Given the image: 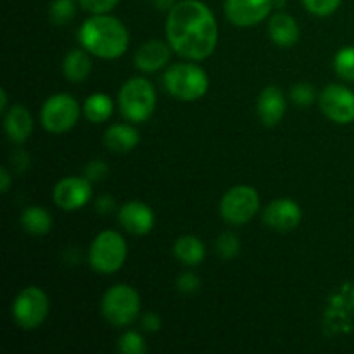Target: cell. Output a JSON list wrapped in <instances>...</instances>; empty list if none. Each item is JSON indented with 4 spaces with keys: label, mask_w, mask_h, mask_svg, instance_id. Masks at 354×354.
Wrapping results in <instances>:
<instances>
[{
    "label": "cell",
    "mask_w": 354,
    "mask_h": 354,
    "mask_svg": "<svg viewBox=\"0 0 354 354\" xmlns=\"http://www.w3.org/2000/svg\"><path fill=\"white\" fill-rule=\"evenodd\" d=\"M166 37L176 54L192 61H203L213 54L218 44L214 14L199 0H182L169 10Z\"/></svg>",
    "instance_id": "obj_1"
},
{
    "label": "cell",
    "mask_w": 354,
    "mask_h": 354,
    "mask_svg": "<svg viewBox=\"0 0 354 354\" xmlns=\"http://www.w3.org/2000/svg\"><path fill=\"white\" fill-rule=\"evenodd\" d=\"M78 40L85 50L100 59H116L127 52L128 30L118 17L93 14L78 31Z\"/></svg>",
    "instance_id": "obj_2"
},
{
    "label": "cell",
    "mask_w": 354,
    "mask_h": 354,
    "mask_svg": "<svg viewBox=\"0 0 354 354\" xmlns=\"http://www.w3.org/2000/svg\"><path fill=\"white\" fill-rule=\"evenodd\" d=\"M120 111L131 123H144L156 109V90L145 78H130L118 95Z\"/></svg>",
    "instance_id": "obj_3"
},
{
    "label": "cell",
    "mask_w": 354,
    "mask_h": 354,
    "mask_svg": "<svg viewBox=\"0 0 354 354\" xmlns=\"http://www.w3.org/2000/svg\"><path fill=\"white\" fill-rule=\"evenodd\" d=\"M165 86L173 97L180 100H197L209 88L207 75L196 64L178 62L166 69Z\"/></svg>",
    "instance_id": "obj_4"
},
{
    "label": "cell",
    "mask_w": 354,
    "mask_h": 354,
    "mask_svg": "<svg viewBox=\"0 0 354 354\" xmlns=\"http://www.w3.org/2000/svg\"><path fill=\"white\" fill-rule=\"evenodd\" d=\"M128 248L123 235L114 230H104L93 239L90 245L88 261L95 272L111 275L127 261Z\"/></svg>",
    "instance_id": "obj_5"
},
{
    "label": "cell",
    "mask_w": 354,
    "mask_h": 354,
    "mask_svg": "<svg viewBox=\"0 0 354 354\" xmlns=\"http://www.w3.org/2000/svg\"><path fill=\"white\" fill-rule=\"evenodd\" d=\"M140 313V296L137 290L124 283L107 289L102 297V315L114 327L133 324Z\"/></svg>",
    "instance_id": "obj_6"
},
{
    "label": "cell",
    "mask_w": 354,
    "mask_h": 354,
    "mask_svg": "<svg viewBox=\"0 0 354 354\" xmlns=\"http://www.w3.org/2000/svg\"><path fill=\"white\" fill-rule=\"evenodd\" d=\"M48 313L47 294L38 287L31 286L21 290L12 304L14 322L23 330H35L45 322Z\"/></svg>",
    "instance_id": "obj_7"
},
{
    "label": "cell",
    "mask_w": 354,
    "mask_h": 354,
    "mask_svg": "<svg viewBox=\"0 0 354 354\" xmlns=\"http://www.w3.org/2000/svg\"><path fill=\"white\" fill-rule=\"evenodd\" d=\"M259 209V196L252 187H232L223 196L220 204V213L223 220L230 225H244L256 216Z\"/></svg>",
    "instance_id": "obj_8"
},
{
    "label": "cell",
    "mask_w": 354,
    "mask_h": 354,
    "mask_svg": "<svg viewBox=\"0 0 354 354\" xmlns=\"http://www.w3.org/2000/svg\"><path fill=\"white\" fill-rule=\"evenodd\" d=\"M80 118V106L71 95L57 93L44 104L40 111L41 124L50 133H64L71 130Z\"/></svg>",
    "instance_id": "obj_9"
},
{
    "label": "cell",
    "mask_w": 354,
    "mask_h": 354,
    "mask_svg": "<svg viewBox=\"0 0 354 354\" xmlns=\"http://www.w3.org/2000/svg\"><path fill=\"white\" fill-rule=\"evenodd\" d=\"M318 100L325 116L334 123L349 124L354 121V93L346 86H325Z\"/></svg>",
    "instance_id": "obj_10"
},
{
    "label": "cell",
    "mask_w": 354,
    "mask_h": 354,
    "mask_svg": "<svg viewBox=\"0 0 354 354\" xmlns=\"http://www.w3.org/2000/svg\"><path fill=\"white\" fill-rule=\"evenodd\" d=\"M54 203L64 211H76L85 206L92 197V185L90 180L83 176H69L61 180L54 187Z\"/></svg>",
    "instance_id": "obj_11"
},
{
    "label": "cell",
    "mask_w": 354,
    "mask_h": 354,
    "mask_svg": "<svg viewBox=\"0 0 354 354\" xmlns=\"http://www.w3.org/2000/svg\"><path fill=\"white\" fill-rule=\"evenodd\" d=\"M272 10V0H225V14L235 26H256Z\"/></svg>",
    "instance_id": "obj_12"
},
{
    "label": "cell",
    "mask_w": 354,
    "mask_h": 354,
    "mask_svg": "<svg viewBox=\"0 0 354 354\" xmlns=\"http://www.w3.org/2000/svg\"><path fill=\"white\" fill-rule=\"evenodd\" d=\"M301 207L292 199H275L265 207L263 220L277 232H290L301 223Z\"/></svg>",
    "instance_id": "obj_13"
},
{
    "label": "cell",
    "mask_w": 354,
    "mask_h": 354,
    "mask_svg": "<svg viewBox=\"0 0 354 354\" xmlns=\"http://www.w3.org/2000/svg\"><path fill=\"white\" fill-rule=\"evenodd\" d=\"M120 225L133 235H147L154 227V213L147 204L130 201L120 209Z\"/></svg>",
    "instance_id": "obj_14"
},
{
    "label": "cell",
    "mask_w": 354,
    "mask_h": 354,
    "mask_svg": "<svg viewBox=\"0 0 354 354\" xmlns=\"http://www.w3.org/2000/svg\"><path fill=\"white\" fill-rule=\"evenodd\" d=\"M286 114V99L282 90L277 86H268L258 97V116L266 127H275L282 121Z\"/></svg>",
    "instance_id": "obj_15"
},
{
    "label": "cell",
    "mask_w": 354,
    "mask_h": 354,
    "mask_svg": "<svg viewBox=\"0 0 354 354\" xmlns=\"http://www.w3.org/2000/svg\"><path fill=\"white\" fill-rule=\"evenodd\" d=\"M3 127H6V133L10 142L14 144H23L33 130V118H31L30 111L21 104H14L3 118Z\"/></svg>",
    "instance_id": "obj_16"
},
{
    "label": "cell",
    "mask_w": 354,
    "mask_h": 354,
    "mask_svg": "<svg viewBox=\"0 0 354 354\" xmlns=\"http://www.w3.org/2000/svg\"><path fill=\"white\" fill-rule=\"evenodd\" d=\"M169 61V47L165 41L151 40L135 52V66L145 73L161 69Z\"/></svg>",
    "instance_id": "obj_17"
},
{
    "label": "cell",
    "mask_w": 354,
    "mask_h": 354,
    "mask_svg": "<svg viewBox=\"0 0 354 354\" xmlns=\"http://www.w3.org/2000/svg\"><path fill=\"white\" fill-rule=\"evenodd\" d=\"M138 142H140V135L130 124H113L104 133V144H106V147L109 151L118 152V154L130 152L131 149L137 147Z\"/></svg>",
    "instance_id": "obj_18"
},
{
    "label": "cell",
    "mask_w": 354,
    "mask_h": 354,
    "mask_svg": "<svg viewBox=\"0 0 354 354\" xmlns=\"http://www.w3.org/2000/svg\"><path fill=\"white\" fill-rule=\"evenodd\" d=\"M268 33L273 44L280 45V47H290L299 38V28L292 16L279 12L270 19Z\"/></svg>",
    "instance_id": "obj_19"
},
{
    "label": "cell",
    "mask_w": 354,
    "mask_h": 354,
    "mask_svg": "<svg viewBox=\"0 0 354 354\" xmlns=\"http://www.w3.org/2000/svg\"><path fill=\"white\" fill-rule=\"evenodd\" d=\"M62 71L69 82H83L92 71V61L85 50L75 48L66 54L64 61H62Z\"/></svg>",
    "instance_id": "obj_20"
},
{
    "label": "cell",
    "mask_w": 354,
    "mask_h": 354,
    "mask_svg": "<svg viewBox=\"0 0 354 354\" xmlns=\"http://www.w3.org/2000/svg\"><path fill=\"white\" fill-rule=\"evenodd\" d=\"M175 256L187 266H196L199 263H203L204 256H206V245L203 244V241L194 235H185V237H180L175 242Z\"/></svg>",
    "instance_id": "obj_21"
},
{
    "label": "cell",
    "mask_w": 354,
    "mask_h": 354,
    "mask_svg": "<svg viewBox=\"0 0 354 354\" xmlns=\"http://www.w3.org/2000/svg\"><path fill=\"white\" fill-rule=\"evenodd\" d=\"M21 225L31 235H47L52 230V216L44 207H28L21 214Z\"/></svg>",
    "instance_id": "obj_22"
},
{
    "label": "cell",
    "mask_w": 354,
    "mask_h": 354,
    "mask_svg": "<svg viewBox=\"0 0 354 354\" xmlns=\"http://www.w3.org/2000/svg\"><path fill=\"white\" fill-rule=\"evenodd\" d=\"M83 111L90 123H104L113 114V100L106 93H93L85 100Z\"/></svg>",
    "instance_id": "obj_23"
},
{
    "label": "cell",
    "mask_w": 354,
    "mask_h": 354,
    "mask_svg": "<svg viewBox=\"0 0 354 354\" xmlns=\"http://www.w3.org/2000/svg\"><path fill=\"white\" fill-rule=\"evenodd\" d=\"M334 68L341 78L354 82V47H344L335 54Z\"/></svg>",
    "instance_id": "obj_24"
},
{
    "label": "cell",
    "mask_w": 354,
    "mask_h": 354,
    "mask_svg": "<svg viewBox=\"0 0 354 354\" xmlns=\"http://www.w3.org/2000/svg\"><path fill=\"white\" fill-rule=\"evenodd\" d=\"M76 3L75 0H54L50 3L48 16L54 24H66L75 17Z\"/></svg>",
    "instance_id": "obj_25"
},
{
    "label": "cell",
    "mask_w": 354,
    "mask_h": 354,
    "mask_svg": "<svg viewBox=\"0 0 354 354\" xmlns=\"http://www.w3.org/2000/svg\"><path fill=\"white\" fill-rule=\"evenodd\" d=\"M118 349L123 354H145L147 346H145L144 337L138 332L130 330L121 335L120 342H118Z\"/></svg>",
    "instance_id": "obj_26"
},
{
    "label": "cell",
    "mask_w": 354,
    "mask_h": 354,
    "mask_svg": "<svg viewBox=\"0 0 354 354\" xmlns=\"http://www.w3.org/2000/svg\"><path fill=\"white\" fill-rule=\"evenodd\" d=\"M290 99L301 107H308L315 102L317 99V90L310 85V83H297L292 90H290Z\"/></svg>",
    "instance_id": "obj_27"
},
{
    "label": "cell",
    "mask_w": 354,
    "mask_h": 354,
    "mask_svg": "<svg viewBox=\"0 0 354 354\" xmlns=\"http://www.w3.org/2000/svg\"><path fill=\"white\" fill-rule=\"evenodd\" d=\"M342 0H303L304 7L315 16H330L339 9Z\"/></svg>",
    "instance_id": "obj_28"
},
{
    "label": "cell",
    "mask_w": 354,
    "mask_h": 354,
    "mask_svg": "<svg viewBox=\"0 0 354 354\" xmlns=\"http://www.w3.org/2000/svg\"><path fill=\"white\" fill-rule=\"evenodd\" d=\"M218 254L225 259H232L239 254V249H241V244H239V239L235 237L234 234H223L216 242Z\"/></svg>",
    "instance_id": "obj_29"
},
{
    "label": "cell",
    "mask_w": 354,
    "mask_h": 354,
    "mask_svg": "<svg viewBox=\"0 0 354 354\" xmlns=\"http://www.w3.org/2000/svg\"><path fill=\"white\" fill-rule=\"evenodd\" d=\"M120 0H78L80 6L92 14H107L118 6Z\"/></svg>",
    "instance_id": "obj_30"
},
{
    "label": "cell",
    "mask_w": 354,
    "mask_h": 354,
    "mask_svg": "<svg viewBox=\"0 0 354 354\" xmlns=\"http://www.w3.org/2000/svg\"><path fill=\"white\" fill-rule=\"evenodd\" d=\"M176 286H178V289L182 290V292L189 294L196 292V290L199 289L201 282L194 273H183V275H180L178 280H176Z\"/></svg>",
    "instance_id": "obj_31"
},
{
    "label": "cell",
    "mask_w": 354,
    "mask_h": 354,
    "mask_svg": "<svg viewBox=\"0 0 354 354\" xmlns=\"http://www.w3.org/2000/svg\"><path fill=\"white\" fill-rule=\"evenodd\" d=\"M107 175V165L102 161H92L85 168V176L90 182H95V180H102Z\"/></svg>",
    "instance_id": "obj_32"
},
{
    "label": "cell",
    "mask_w": 354,
    "mask_h": 354,
    "mask_svg": "<svg viewBox=\"0 0 354 354\" xmlns=\"http://www.w3.org/2000/svg\"><path fill=\"white\" fill-rule=\"evenodd\" d=\"M142 327L147 332H158L159 327H161V320L156 313H147L142 318Z\"/></svg>",
    "instance_id": "obj_33"
},
{
    "label": "cell",
    "mask_w": 354,
    "mask_h": 354,
    "mask_svg": "<svg viewBox=\"0 0 354 354\" xmlns=\"http://www.w3.org/2000/svg\"><path fill=\"white\" fill-rule=\"evenodd\" d=\"M0 180H2V185H0V190H2V194L9 192V189H10V175H9V171H7V168L0 169Z\"/></svg>",
    "instance_id": "obj_34"
},
{
    "label": "cell",
    "mask_w": 354,
    "mask_h": 354,
    "mask_svg": "<svg viewBox=\"0 0 354 354\" xmlns=\"http://www.w3.org/2000/svg\"><path fill=\"white\" fill-rule=\"evenodd\" d=\"M113 199L111 197H100L99 203H97V209L99 211H107V209H113Z\"/></svg>",
    "instance_id": "obj_35"
},
{
    "label": "cell",
    "mask_w": 354,
    "mask_h": 354,
    "mask_svg": "<svg viewBox=\"0 0 354 354\" xmlns=\"http://www.w3.org/2000/svg\"><path fill=\"white\" fill-rule=\"evenodd\" d=\"M7 109V92L0 90V113H6Z\"/></svg>",
    "instance_id": "obj_36"
}]
</instances>
